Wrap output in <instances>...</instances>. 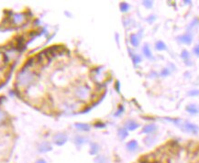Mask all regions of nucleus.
Here are the masks:
<instances>
[{
	"label": "nucleus",
	"instance_id": "nucleus-7",
	"mask_svg": "<svg viewBox=\"0 0 199 163\" xmlns=\"http://www.w3.org/2000/svg\"><path fill=\"white\" fill-rule=\"evenodd\" d=\"M13 19V22L17 25H20L22 23H24L25 19H26V17L24 14H15L12 17Z\"/></svg>",
	"mask_w": 199,
	"mask_h": 163
},
{
	"label": "nucleus",
	"instance_id": "nucleus-25",
	"mask_svg": "<svg viewBox=\"0 0 199 163\" xmlns=\"http://www.w3.org/2000/svg\"><path fill=\"white\" fill-rule=\"evenodd\" d=\"M188 95L190 96H197L199 95V90H192L188 93Z\"/></svg>",
	"mask_w": 199,
	"mask_h": 163
},
{
	"label": "nucleus",
	"instance_id": "nucleus-4",
	"mask_svg": "<svg viewBox=\"0 0 199 163\" xmlns=\"http://www.w3.org/2000/svg\"><path fill=\"white\" fill-rule=\"evenodd\" d=\"M184 130L186 132L195 134V135H196L199 131V128H198L197 126L192 124V123H189V122H185V123L184 124Z\"/></svg>",
	"mask_w": 199,
	"mask_h": 163
},
{
	"label": "nucleus",
	"instance_id": "nucleus-22",
	"mask_svg": "<svg viewBox=\"0 0 199 163\" xmlns=\"http://www.w3.org/2000/svg\"><path fill=\"white\" fill-rule=\"evenodd\" d=\"M128 8H130V6H128L127 3H121L120 4V10L122 11V12H126V11L128 10Z\"/></svg>",
	"mask_w": 199,
	"mask_h": 163
},
{
	"label": "nucleus",
	"instance_id": "nucleus-10",
	"mask_svg": "<svg viewBox=\"0 0 199 163\" xmlns=\"http://www.w3.org/2000/svg\"><path fill=\"white\" fill-rule=\"evenodd\" d=\"M156 129H157L156 125H154V124H150V125H147V126H145L143 127L142 133H144V134H150V133L154 132Z\"/></svg>",
	"mask_w": 199,
	"mask_h": 163
},
{
	"label": "nucleus",
	"instance_id": "nucleus-2",
	"mask_svg": "<svg viewBox=\"0 0 199 163\" xmlns=\"http://www.w3.org/2000/svg\"><path fill=\"white\" fill-rule=\"evenodd\" d=\"M74 94H75V96H76L79 100L86 101V100H88L90 97L91 90L89 87L86 85H80L75 89Z\"/></svg>",
	"mask_w": 199,
	"mask_h": 163
},
{
	"label": "nucleus",
	"instance_id": "nucleus-9",
	"mask_svg": "<svg viewBox=\"0 0 199 163\" xmlns=\"http://www.w3.org/2000/svg\"><path fill=\"white\" fill-rule=\"evenodd\" d=\"M138 148H139V145L136 140H131L127 144V149L128 151H130V152L136 151L138 149Z\"/></svg>",
	"mask_w": 199,
	"mask_h": 163
},
{
	"label": "nucleus",
	"instance_id": "nucleus-29",
	"mask_svg": "<svg viewBox=\"0 0 199 163\" xmlns=\"http://www.w3.org/2000/svg\"><path fill=\"white\" fill-rule=\"evenodd\" d=\"M124 111V107H123L122 106H119V110H118V112H116V115H120L121 114V112H123Z\"/></svg>",
	"mask_w": 199,
	"mask_h": 163
},
{
	"label": "nucleus",
	"instance_id": "nucleus-8",
	"mask_svg": "<svg viewBox=\"0 0 199 163\" xmlns=\"http://www.w3.org/2000/svg\"><path fill=\"white\" fill-rule=\"evenodd\" d=\"M126 129L128 130H130V131H133V130H136L138 127H139V124L137 123L136 121H134V120H128L126 125Z\"/></svg>",
	"mask_w": 199,
	"mask_h": 163
},
{
	"label": "nucleus",
	"instance_id": "nucleus-28",
	"mask_svg": "<svg viewBox=\"0 0 199 163\" xmlns=\"http://www.w3.org/2000/svg\"><path fill=\"white\" fill-rule=\"evenodd\" d=\"M194 53H195L196 56H199V45L196 46V47L194 48Z\"/></svg>",
	"mask_w": 199,
	"mask_h": 163
},
{
	"label": "nucleus",
	"instance_id": "nucleus-21",
	"mask_svg": "<svg viewBox=\"0 0 199 163\" xmlns=\"http://www.w3.org/2000/svg\"><path fill=\"white\" fill-rule=\"evenodd\" d=\"M131 57H132V61H133L134 63H135V64H137V63H139L140 61H141V57H140L139 55L131 54Z\"/></svg>",
	"mask_w": 199,
	"mask_h": 163
},
{
	"label": "nucleus",
	"instance_id": "nucleus-19",
	"mask_svg": "<svg viewBox=\"0 0 199 163\" xmlns=\"http://www.w3.org/2000/svg\"><path fill=\"white\" fill-rule=\"evenodd\" d=\"M128 131H127V129L126 128H120L119 130V138L120 139H125L127 137H128Z\"/></svg>",
	"mask_w": 199,
	"mask_h": 163
},
{
	"label": "nucleus",
	"instance_id": "nucleus-12",
	"mask_svg": "<svg viewBox=\"0 0 199 163\" xmlns=\"http://www.w3.org/2000/svg\"><path fill=\"white\" fill-rule=\"evenodd\" d=\"M75 127L79 130H82V131H89L90 130V126L87 125V124H83V123H76L75 124Z\"/></svg>",
	"mask_w": 199,
	"mask_h": 163
},
{
	"label": "nucleus",
	"instance_id": "nucleus-18",
	"mask_svg": "<svg viewBox=\"0 0 199 163\" xmlns=\"http://www.w3.org/2000/svg\"><path fill=\"white\" fill-rule=\"evenodd\" d=\"M143 53H144V55L147 57V58H153V55H151V51H150V48H149V46H148V44H145L144 45V47H143Z\"/></svg>",
	"mask_w": 199,
	"mask_h": 163
},
{
	"label": "nucleus",
	"instance_id": "nucleus-3",
	"mask_svg": "<svg viewBox=\"0 0 199 163\" xmlns=\"http://www.w3.org/2000/svg\"><path fill=\"white\" fill-rule=\"evenodd\" d=\"M67 136L65 134H62V133H59V134H56V135L53 137V142L54 144H56L57 146H62L66 142H67Z\"/></svg>",
	"mask_w": 199,
	"mask_h": 163
},
{
	"label": "nucleus",
	"instance_id": "nucleus-32",
	"mask_svg": "<svg viewBox=\"0 0 199 163\" xmlns=\"http://www.w3.org/2000/svg\"><path fill=\"white\" fill-rule=\"evenodd\" d=\"M142 163H147V162H142Z\"/></svg>",
	"mask_w": 199,
	"mask_h": 163
},
{
	"label": "nucleus",
	"instance_id": "nucleus-6",
	"mask_svg": "<svg viewBox=\"0 0 199 163\" xmlns=\"http://www.w3.org/2000/svg\"><path fill=\"white\" fill-rule=\"evenodd\" d=\"M181 42H183L186 45H189L192 43V40H193V38H192V35L189 34V33H186L184 35H182V36H180L177 38Z\"/></svg>",
	"mask_w": 199,
	"mask_h": 163
},
{
	"label": "nucleus",
	"instance_id": "nucleus-26",
	"mask_svg": "<svg viewBox=\"0 0 199 163\" xmlns=\"http://www.w3.org/2000/svg\"><path fill=\"white\" fill-rule=\"evenodd\" d=\"M5 118H6V115H5V113L2 111V110H0V124L3 123L4 120H5Z\"/></svg>",
	"mask_w": 199,
	"mask_h": 163
},
{
	"label": "nucleus",
	"instance_id": "nucleus-14",
	"mask_svg": "<svg viewBox=\"0 0 199 163\" xmlns=\"http://www.w3.org/2000/svg\"><path fill=\"white\" fill-rule=\"evenodd\" d=\"M154 142H155V137L149 136L144 139V143H145L146 146H148V147L153 146V145L154 144Z\"/></svg>",
	"mask_w": 199,
	"mask_h": 163
},
{
	"label": "nucleus",
	"instance_id": "nucleus-31",
	"mask_svg": "<svg viewBox=\"0 0 199 163\" xmlns=\"http://www.w3.org/2000/svg\"><path fill=\"white\" fill-rule=\"evenodd\" d=\"M184 3H186V4H190L191 1H184Z\"/></svg>",
	"mask_w": 199,
	"mask_h": 163
},
{
	"label": "nucleus",
	"instance_id": "nucleus-20",
	"mask_svg": "<svg viewBox=\"0 0 199 163\" xmlns=\"http://www.w3.org/2000/svg\"><path fill=\"white\" fill-rule=\"evenodd\" d=\"M85 142V138L83 137H81V136H78L74 138V143L76 144V145H83L84 143Z\"/></svg>",
	"mask_w": 199,
	"mask_h": 163
},
{
	"label": "nucleus",
	"instance_id": "nucleus-15",
	"mask_svg": "<svg viewBox=\"0 0 199 163\" xmlns=\"http://www.w3.org/2000/svg\"><path fill=\"white\" fill-rule=\"evenodd\" d=\"M130 43L132 44V46L134 47H138L139 44V39L137 37V35L135 34H132L130 36Z\"/></svg>",
	"mask_w": 199,
	"mask_h": 163
},
{
	"label": "nucleus",
	"instance_id": "nucleus-27",
	"mask_svg": "<svg viewBox=\"0 0 199 163\" xmlns=\"http://www.w3.org/2000/svg\"><path fill=\"white\" fill-rule=\"evenodd\" d=\"M169 74H170V71H169V70H168L167 68L163 69V70H162V73H161L162 76H168Z\"/></svg>",
	"mask_w": 199,
	"mask_h": 163
},
{
	"label": "nucleus",
	"instance_id": "nucleus-16",
	"mask_svg": "<svg viewBox=\"0 0 199 163\" xmlns=\"http://www.w3.org/2000/svg\"><path fill=\"white\" fill-rule=\"evenodd\" d=\"M186 111L192 114V115H196L198 113V109L196 108V106H195V104H190V106H188L186 107Z\"/></svg>",
	"mask_w": 199,
	"mask_h": 163
},
{
	"label": "nucleus",
	"instance_id": "nucleus-17",
	"mask_svg": "<svg viewBox=\"0 0 199 163\" xmlns=\"http://www.w3.org/2000/svg\"><path fill=\"white\" fill-rule=\"evenodd\" d=\"M155 48L158 50H167V47H166L165 43H163L162 41H161V40H159V41L156 42Z\"/></svg>",
	"mask_w": 199,
	"mask_h": 163
},
{
	"label": "nucleus",
	"instance_id": "nucleus-5",
	"mask_svg": "<svg viewBox=\"0 0 199 163\" xmlns=\"http://www.w3.org/2000/svg\"><path fill=\"white\" fill-rule=\"evenodd\" d=\"M51 149H52V147H51V143L46 142V141L40 143L38 148L39 152H40V153H47V152H49V151H51Z\"/></svg>",
	"mask_w": 199,
	"mask_h": 163
},
{
	"label": "nucleus",
	"instance_id": "nucleus-30",
	"mask_svg": "<svg viewBox=\"0 0 199 163\" xmlns=\"http://www.w3.org/2000/svg\"><path fill=\"white\" fill-rule=\"evenodd\" d=\"M35 163H47V161L45 160H43V159H40V160H38L36 162H35Z\"/></svg>",
	"mask_w": 199,
	"mask_h": 163
},
{
	"label": "nucleus",
	"instance_id": "nucleus-24",
	"mask_svg": "<svg viewBox=\"0 0 199 163\" xmlns=\"http://www.w3.org/2000/svg\"><path fill=\"white\" fill-rule=\"evenodd\" d=\"M143 6L145 8H150L151 7H153V1H143Z\"/></svg>",
	"mask_w": 199,
	"mask_h": 163
},
{
	"label": "nucleus",
	"instance_id": "nucleus-23",
	"mask_svg": "<svg viewBox=\"0 0 199 163\" xmlns=\"http://www.w3.org/2000/svg\"><path fill=\"white\" fill-rule=\"evenodd\" d=\"M181 56H182V58L183 59L186 61L187 60L189 59V57H190V55H189V52L187 51V50H184L183 51H182V54H181Z\"/></svg>",
	"mask_w": 199,
	"mask_h": 163
},
{
	"label": "nucleus",
	"instance_id": "nucleus-13",
	"mask_svg": "<svg viewBox=\"0 0 199 163\" xmlns=\"http://www.w3.org/2000/svg\"><path fill=\"white\" fill-rule=\"evenodd\" d=\"M94 161H95V163H107L108 162V160L107 157L105 156H102V155H99V156H96L95 160H94Z\"/></svg>",
	"mask_w": 199,
	"mask_h": 163
},
{
	"label": "nucleus",
	"instance_id": "nucleus-1",
	"mask_svg": "<svg viewBox=\"0 0 199 163\" xmlns=\"http://www.w3.org/2000/svg\"><path fill=\"white\" fill-rule=\"evenodd\" d=\"M35 80V74L27 68H24L19 73L17 76V83L21 86H28L31 84L33 83Z\"/></svg>",
	"mask_w": 199,
	"mask_h": 163
},
{
	"label": "nucleus",
	"instance_id": "nucleus-11",
	"mask_svg": "<svg viewBox=\"0 0 199 163\" xmlns=\"http://www.w3.org/2000/svg\"><path fill=\"white\" fill-rule=\"evenodd\" d=\"M99 145L96 144V143H92L91 144V146H90V151H89V153L91 155H96L98 153V151H99Z\"/></svg>",
	"mask_w": 199,
	"mask_h": 163
}]
</instances>
